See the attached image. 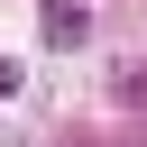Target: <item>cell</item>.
Listing matches in <instances>:
<instances>
[{
  "label": "cell",
  "instance_id": "7a4b0ae2",
  "mask_svg": "<svg viewBox=\"0 0 147 147\" xmlns=\"http://www.w3.org/2000/svg\"><path fill=\"white\" fill-rule=\"evenodd\" d=\"M119 101H147V64H119Z\"/></svg>",
  "mask_w": 147,
  "mask_h": 147
},
{
  "label": "cell",
  "instance_id": "3957f363",
  "mask_svg": "<svg viewBox=\"0 0 147 147\" xmlns=\"http://www.w3.org/2000/svg\"><path fill=\"white\" fill-rule=\"evenodd\" d=\"M9 92H18V64H0V101H9Z\"/></svg>",
  "mask_w": 147,
  "mask_h": 147
},
{
  "label": "cell",
  "instance_id": "6da1fadb",
  "mask_svg": "<svg viewBox=\"0 0 147 147\" xmlns=\"http://www.w3.org/2000/svg\"><path fill=\"white\" fill-rule=\"evenodd\" d=\"M37 28H46V46H83V37H92V9H83V0H46Z\"/></svg>",
  "mask_w": 147,
  "mask_h": 147
}]
</instances>
